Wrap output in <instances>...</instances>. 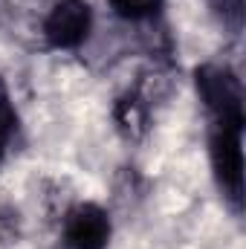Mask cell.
I'll return each instance as SVG.
<instances>
[{
	"label": "cell",
	"instance_id": "obj_1",
	"mask_svg": "<svg viewBox=\"0 0 246 249\" xmlns=\"http://www.w3.org/2000/svg\"><path fill=\"white\" fill-rule=\"evenodd\" d=\"M197 90L214 124H244V90L229 67H217V64L200 67Z\"/></svg>",
	"mask_w": 246,
	"mask_h": 249
},
{
	"label": "cell",
	"instance_id": "obj_2",
	"mask_svg": "<svg viewBox=\"0 0 246 249\" xmlns=\"http://www.w3.org/2000/svg\"><path fill=\"white\" fill-rule=\"evenodd\" d=\"M244 124H214L211 130V168L226 197L238 206L244 194V151H241Z\"/></svg>",
	"mask_w": 246,
	"mask_h": 249
},
{
	"label": "cell",
	"instance_id": "obj_3",
	"mask_svg": "<svg viewBox=\"0 0 246 249\" xmlns=\"http://www.w3.org/2000/svg\"><path fill=\"white\" fill-rule=\"evenodd\" d=\"M90 23H93V15L87 0H58L44 20V35L53 47L72 50L87 38Z\"/></svg>",
	"mask_w": 246,
	"mask_h": 249
},
{
	"label": "cell",
	"instance_id": "obj_4",
	"mask_svg": "<svg viewBox=\"0 0 246 249\" xmlns=\"http://www.w3.org/2000/svg\"><path fill=\"white\" fill-rule=\"evenodd\" d=\"M64 238L72 249H105L110 238V217L93 203H81L67 214Z\"/></svg>",
	"mask_w": 246,
	"mask_h": 249
},
{
	"label": "cell",
	"instance_id": "obj_5",
	"mask_svg": "<svg viewBox=\"0 0 246 249\" xmlns=\"http://www.w3.org/2000/svg\"><path fill=\"white\" fill-rule=\"evenodd\" d=\"M110 9L124 20H145L162 9V0H110Z\"/></svg>",
	"mask_w": 246,
	"mask_h": 249
},
{
	"label": "cell",
	"instance_id": "obj_6",
	"mask_svg": "<svg viewBox=\"0 0 246 249\" xmlns=\"http://www.w3.org/2000/svg\"><path fill=\"white\" fill-rule=\"evenodd\" d=\"M116 122L130 136H136L145 127V107L139 105V99H122L116 105Z\"/></svg>",
	"mask_w": 246,
	"mask_h": 249
},
{
	"label": "cell",
	"instance_id": "obj_7",
	"mask_svg": "<svg viewBox=\"0 0 246 249\" xmlns=\"http://www.w3.org/2000/svg\"><path fill=\"white\" fill-rule=\"evenodd\" d=\"M209 3H211V9L217 12V18L226 26L241 29V23H244V0H209Z\"/></svg>",
	"mask_w": 246,
	"mask_h": 249
},
{
	"label": "cell",
	"instance_id": "obj_8",
	"mask_svg": "<svg viewBox=\"0 0 246 249\" xmlns=\"http://www.w3.org/2000/svg\"><path fill=\"white\" fill-rule=\"evenodd\" d=\"M15 127H18V113H15V107H12V102H9L6 87L0 84V142H3V145L9 142V136L15 133Z\"/></svg>",
	"mask_w": 246,
	"mask_h": 249
},
{
	"label": "cell",
	"instance_id": "obj_9",
	"mask_svg": "<svg viewBox=\"0 0 246 249\" xmlns=\"http://www.w3.org/2000/svg\"><path fill=\"white\" fill-rule=\"evenodd\" d=\"M0 154H3V142H0Z\"/></svg>",
	"mask_w": 246,
	"mask_h": 249
}]
</instances>
